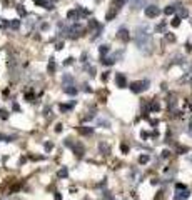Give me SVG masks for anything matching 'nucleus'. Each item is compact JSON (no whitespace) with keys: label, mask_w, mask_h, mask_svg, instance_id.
Listing matches in <instances>:
<instances>
[{"label":"nucleus","mask_w":192,"mask_h":200,"mask_svg":"<svg viewBox=\"0 0 192 200\" xmlns=\"http://www.w3.org/2000/svg\"><path fill=\"white\" fill-rule=\"evenodd\" d=\"M147 85H149L147 80H144V82H132L130 83V90L134 93H139V92H142V90H146Z\"/></svg>","instance_id":"f257e3e1"},{"label":"nucleus","mask_w":192,"mask_h":200,"mask_svg":"<svg viewBox=\"0 0 192 200\" xmlns=\"http://www.w3.org/2000/svg\"><path fill=\"white\" fill-rule=\"evenodd\" d=\"M159 14H161V10H159L156 5H149V7L146 9V15L149 17V19H156Z\"/></svg>","instance_id":"f03ea898"},{"label":"nucleus","mask_w":192,"mask_h":200,"mask_svg":"<svg viewBox=\"0 0 192 200\" xmlns=\"http://www.w3.org/2000/svg\"><path fill=\"white\" fill-rule=\"evenodd\" d=\"M115 83L119 88H125L127 87V80H125V75L124 73H115Z\"/></svg>","instance_id":"7ed1b4c3"},{"label":"nucleus","mask_w":192,"mask_h":200,"mask_svg":"<svg viewBox=\"0 0 192 200\" xmlns=\"http://www.w3.org/2000/svg\"><path fill=\"white\" fill-rule=\"evenodd\" d=\"M119 37H120V38H122L124 42L129 40V32H127V28H125V27H120V30H119Z\"/></svg>","instance_id":"20e7f679"},{"label":"nucleus","mask_w":192,"mask_h":200,"mask_svg":"<svg viewBox=\"0 0 192 200\" xmlns=\"http://www.w3.org/2000/svg\"><path fill=\"white\" fill-rule=\"evenodd\" d=\"M64 90H65V93H69V95H75V93H77V88L74 87V85H67Z\"/></svg>","instance_id":"39448f33"},{"label":"nucleus","mask_w":192,"mask_h":200,"mask_svg":"<svg viewBox=\"0 0 192 200\" xmlns=\"http://www.w3.org/2000/svg\"><path fill=\"white\" fill-rule=\"evenodd\" d=\"M189 195H191L189 192H184V194H177V195H176V200H187V199H189Z\"/></svg>","instance_id":"423d86ee"},{"label":"nucleus","mask_w":192,"mask_h":200,"mask_svg":"<svg viewBox=\"0 0 192 200\" xmlns=\"http://www.w3.org/2000/svg\"><path fill=\"white\" fill-rule=\"evenodd\" d=\"M49 72L50 73L55 72V62H54V58H50V62H49Z\"/></svg>","instance_id":"0eeeda50"},{"label":"nucleus","mask_w":192,"mask_h":200,"mask_svg":"<svg viewBox=\"0 0 192 200\" xmlns=\"http://www.w3.org/2000/svg\"><path fill=\"white\" fill-rule=\"evenodd\" d=\"M99 52H100V55L104 57L107 52H109V45H100V48H99Z\"/></svg>","instance_id":"6e6552de"},{"label":"nucleus","mask_w":192,"mask_h":200,"mask_svg":"<svg viewBox=\"0 0 192 200\" xmlns=\"http://www.w3.org/2000/svg\"><path fill=\"white\" fill-rule=\"evenodd\" d=\"M9 25H10L12 28H14V30H17V28H19V27H20V20H14V22H10V23H9Z\"/></svg>","instance_id":"1a4fd4ad"},{"label":"nucleus","mask_w":192,"mask_h":200,"mask_svg":"<svg viewBox=\"0 0 192 200\" xmlns=\"http://www.w3.org/2000/svg\"><path fill=\"white\" fill-rule=\"evenodd\" d=\"M139 162H140V164H147V162H149V155H146V154L140 155V157H139Z\"/></svg>","instance_id":"9d476101"},{"label":"nucleus","mask_w":192,"mask_h":200,"mask_svg":"<svg viewBox=\"0 0 192 200\" xmlns=\"http://www.w3.org/2000/svg\"><path fill=\"white\" fill-rule=\"evenodd\" d=\"M167 14V15H172V14H174V12H176V9H174V7L172 5H169V7H166V10H164Z\"/></svg>","instance_id":"9b49d317"},{"label":"nucleus","mask_w":192,"mask_h":200,"mask_svg":"<svg viewBox=\"0 0 192 200\" xmlns=\"http://www.w3.org/2000/svg\"><path fill=\"white\" fill-rule=\"evenodd\" d=\"M67 19H77V10H69Z\"/></svg>","instance_id":"f8f14e48"},{"label":"nucleus","mask_w":192,"mask_h":200,"mask_svg":"<svg viewBox=\"0 0 192 200\" xmlns=\"http://www.w3.org/2000/svg\"><path fill=\"white\" fill-rule=\"evenodd\" d=\"M7 27H9V20L2 19V20H0V28H7Z\"/></svg>","instance_id":"ddd939ff"},{"label":"nucleus","mask_w":192,"mask_h":200,"mask_svg":"<svg viewBox=\"0 0 192 200\" xmlns=\"http://www.w3.org/2000/svg\"><path fill=\"white\" fill-rule=\"evenodd\" d=\"M17 12H19V14H20L22 17H24V15H27L25 9H24V7H22V5H19V7H17Z\"/></svg>","instance_id":"4468645a"},{"label":"nucleus","mask_w":192,"mask_h":200,"mask_svg":"<svg viewBox=\"0 0 192 200\" xmlns=\"http://www.w3.org/2000/svg\"><path fill=\"white\" fill-rule=\"evenodd\" d=\"M0 118L7 120V118H9V112H7V110H0Z\"/></svg>","instance_id":"2eb2a0df"},{"label":"nucleus","mask_w":192,"mask_h":200,"mask_svg":"<svg viewBox=\"0 0 192 200\" xmlns=\"http://www.w3.org/2000/svg\"><path fill=\"white\" fill-rule=\"evenodd\" d=\"M179 25H181V19H179V17H176V19L172 20V27H179Z\"/></svg>","instance_id":"dca6fc26"},{"label":"nucleus","mask_w":192,"mask_h":200,"mask_svg":"<svg viewBox=\"0 0 192 200\" xmlns=\"http://www.w3.org/2000/svg\"><path fill=\"white\" fill-rule=\"evenodd\" d=\"M159 108H161V107H159V103H157V102H152L151 103V110H156V112H157Z\"/></svg>","instance_id":"f3484780"},{"label":"nucleus","mask_w":192,"mask_h":200,"mask_svg":"<svg viewBox=\"0 0 192 200\" xmlns=\"http://www.w3.org/2000/svg\"><path fill=\"white\" fill-rule=\"evenodd\" d=\"M70 108H72V105H60V112H67Z\"/></svg>","instance_id":"a211bd4d"},{"label":"nucleus","mask_w":192,"mask_h":200,"mask_svg":"<svg viewBox=\"0 0 192 200\" xmlns=\"http://www.w3.org/2000/svg\"><path fill=\"white\" fill-rule=\"evenodd\" d=\"M72 63H74V58H72V57H69L67 60L64 62V65H72Z\"/></svg>","instance_id":"6ab92c4d"},{"label":"nucleus","mask_w":192,"mask_h":200,"mask_svg":"<svg viewBox=\"0 0 192 200\" xmlns=\"http://www.w3.org/2000/svg\"><path fill=\"white\" fill-rule=\"evenodd\" d=\"M64 82L70 83V82H72V77H70V75H64Z\"/></svg>","instance_id":"aec40b11"},{"label":"nucleus","mask_w":192,"mask_h":200,"mask_svg":"<svg viewBox=\"0 0 192 200\" xmlns=\"http://www.w3.org/2000/svg\"><path fill=\"white\" fill-rule=\"evenodd\" d=\"M59 177H67V169H62L59 172Z\"/></svg>","instance_id":"412c9836"},{"label":"nucleus","mask_w":192,"mask_h":200,"mask_svg":"<svg viewBox=\"0 0 192 200\" xmlns=\"http://www.w3.org/2000/svg\"><path fill=\"white\" fill-rule=\"evenodd\" d=\"M80 132L87 135V133H92V128H80Z\"/></svg>","instance_id":"4be33fe9"},{"label":"nucleus","mask_w":192,"mask_h":200,"mask_svg":"<svg viewBox=\"0 0 192 200\" xmlns=\"http://www.w3.org/2000/svg\"><path fill=\"white\" fill-rule=\"evenodd\" d=\"M176 189H177V190H186V185H184V184H177Z\"/></svg>","instance_id":"5701e85b"},{"label":"nucleus","mask_w":192,"mask_h":200,"mask_svg":"<svg viewBox=\"0 0 192 200\" xmlns=\"http://www.w3.org/2000/svg\"><path fill=\"white\" fill-rule=\"evenodd\" d=\"M120 149H122V152H124V154H127V152H129V147H127L125 144H122V147H120Z\"/></svg>","instance_id":"b1692460"},{"label":"nucleus","mask_w":192,"mask_h":200,"mask_svg":"<svg viewBox=\"0 0 192 200\" xmlns=\"http://www.w3.org/2000/svg\"><path fill=\"white\" fill-rule=\"evenodd\" d=\"M55 48H57V50H62V48H64V42H59L57 45H55Z\"/></svg>","instance_id":"393cba45"},{"label":"nucleus","mask_w":192,"mask_h":200,"mask_svg":"<svg viewBox=\"0 0 192 200\" xmlns=\"http://www.w3.org/2000/svg\"><path fill=\"white\" fill-rule=\"evenodd\" d=\"M52 147H54V145L50 144V142H47V144H45V150H52Z\"/></svg>","instance_id":"a878e982"},{"label":"nucleus","mask_w":192,"mask_h":200,"mask_svg":"<svg viewBox=\"0 0 192 200\" xmlns=\"http://www.w3.org/2000/svg\"><path fill=\"white\" fill-rule=\"evenodd\" d=\"M169 155H171V152H169V150H164V152H162V157H164V159H166V157H169Z\"/></svg>","instance_id":"bb28decb"},{"label":"nucleus","mask_w":192,"mask_h":200,"mask_svg":"<svg viewBox=\"0 0 192 200\" xmlns=\"http://www.w3.org/2000/svg\"><path fill=\"white\" fill-rule=\"evenodd\" d=\"M84 90H85V92H92V88L89 87V85H84Z\"/></svg>","instance_id":"cd10ccee"},{"label":"nucleus","mask_w":192,"mask_h":200,"mask_svg":"<svg viewBox=\"0 0 192 200\" xmlns=\"http://www.w3.org/2000/svg\"><path fill=\"white\" fill-rule=\"evenodd\" d=\"M60 130H62V123H59L57 127H55V132H60Z\"/></svg>","instance_id":"c85d7f7f"},{"label":"nucleus","mask_w":192,"mask_h":200,"mask_svg":"<svg viewBox=\"0 0 192 200\" xmlns=\"http://www.w3.org/2000/svg\"><path fill=\"white\" fill-rule=\"evenodd\" d=\"M167 40H171V42H174V40H176V37H174V35H167Z\"/></svg>","instance_id":"c756f323"},{"label":"nucleus","mask_w":192,"mask_h":200,"mask_svg":"<svg viewBox=\"0 0 192 200\" xmlns=\"http://www.w3.org/2000/svg\"><path fill=\"white\" fill-rule=\"evenodd\" d=\"M100 78H102V80H104V82H105V80L109 78V75H107V72H105V73H104V75H102V77H100Z\"/></svg>","instance_id":"7c9ffc66"},{"label":"nucleus","mask_w":192,"mask_h":200,"mask_svg":"<svg viewBox=\"0 0 192 200\" xmlns=\"http://www.w3.org/2000/svg\"><path fill=\"white\" fill-rule=\"evenodd\" d=\"M151 184H152V185H157V184H159V180H157V179H152Z\"/></svg>","instance_id":"2f4dec72"},{"label":"nucleus","mask_w":192,"mask_h":200,"mask_svg":"<svg viewBox=\"0 0 192 200\" xmlns=\"http://www.w3.org/2000/svg\"><path fill=\"white\" fill-rule=\"evenodd\" d=\"M55 200H62V195H60V194H55Z\"/></svg>","instance_id":"473e14b6"},{"label":"nucleus","mask_w":192,"mask_h":200,"mask_svg":"<svg viewBox=\"0 0 192 200\" xmlns=\"http://www.w3.org/2000/svg\"><path fill=\"white\" fill-rule=\"evenodd\" d=\"M191 133H192V123H191Z\"/></svg>","instance_id":"72a5a7b5"}]
</instances>
